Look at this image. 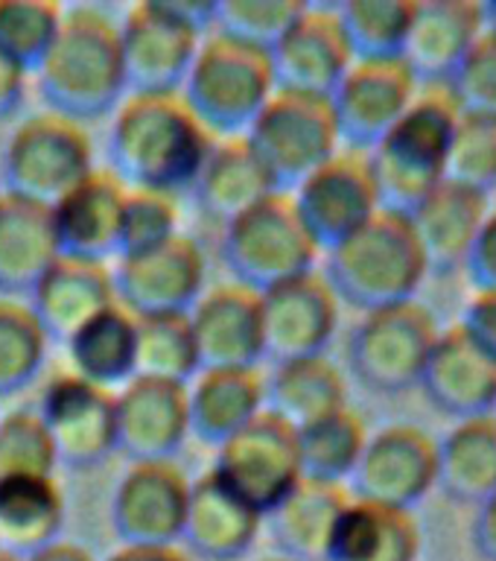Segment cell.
<instances>
[{"label": "cell", "instance_id": "6da1fadb", "mask_svg": "<svg viewBox=\"0 0 496 561\" xmlns=\"http://www.w3.org/2000/svg\"><path fill=\"white\" fill-rule=\"evenodd\" d=\"M214 135L182 94H126L108 129V170L129 191H193Z\"/></svg>", "mask_w": 496, "mask_h": 561}, {"label": "cell", "instance_id": "7a4b0ae2", "mask_svg": "<svg viewBox=\"0 0 496 561\" xmlns=\"http://www.w3.org/2000/svg\"><path fill=\"white\" fill-rule=\"evenodd\" d=\"M47 112L77 123L112 114L126 100L120 21L103 7H61L59 33L35 68Z\"/></svg>", "mask_w": 496, "mask_h": 561}, {"label": "cell", "instance_id": "3957f363", "mask_svg": "<svg viewBox=\"0 0 496 561\" xmlns=\"http://www.w3.org/2000/svg\"><path fill=\"white\" fill-rule=\"evenodd\" d=\"M324 254L322 275L339 305L359 313L412 301L429 275L410 217L394 210H377L366 226Z\"/></svg>", "mask_w": 496, "mask_h": 561}, {"label": "cell", "instance_id": "277c9868", "mask_svg": "<svg viewBox=\"0 0 496 561\" xmlns=\"http://www.w3.org/2000/svg\"><path fill=\"white\" fill-rule=\"evenodd\" d=\"M459 108L445 88L418 94L401 121L368 149L383 210L410 214L447 182V158Z\"/></svg>", "mask_w": 496, "mask_h": 561}, {"label": "cell", "instance_id": "5b68a950", "mask_svg": "<svg viewBox=\"0 0 496 561\" xmlns=\"http://www.w3.org/2000/svg\"><path fill=\"white\" fill-rule=\"evenodd\" d=\"M275 91L269 53L210 33L201 38L182 96L210 135L240 138Z\"/></svg>", "mask_w": 496, "mask_h": 561}, {"label": "cell", "instance_id": "8992f818", "mask_svg": "<svg viewBox=\"0 0 496 561\" xmlns=\"http://www.w3.org/2000/svg\"><path fill=\"white\" fill-rule=\"evenodd\" d=\"M319 245L298 217L292 193L278 191L222 228V261L231 278L252 293L315 270Z\"/></svg>", "mask_w": 496, "mask_h": 561}, {"label": "cell", "instance_id": "52a82bcc", "mask_svg": "<svg viewBox=\"0 0 496 561\" xmlns=\"http://www.w3.org/2000/svg\"><path fill=\"white\" fill-rule=\"evenodd\" d=\"M94 144L85 126L42 112L15 126L3 152V193L53 208L94 170Z\"/></svg>", "mask_w": 496, "mask_h": 561}, {"label": "cell", "instance_id": "ba28073f", "mask_svg": "<svg viewBox=\"0 0 496 561\" xmlns=\"http://www.w3.org/2000/svg\"><path fill=\"white\" fill-rule=\"evenodd\" d=\"M245 140L275 187L287 193L342 149L331 100L296 91H275L249 126Z\"/></svg>", "mask_w": 496, "mask_h": 561}, {"label": "cell", "instance_id": "9c48e42d", "mask_svg": "<svg viewBox=\"0 0 496 561\" xmlns=\"http://www.w3.org/2000/svg\"><path fill=\"white\" fill-rule=\"evenodd\" d=\"M438 319L418 298L362 313L348 340V368L371 392L397 394L420 383Z\"/></svg>", "mask_w": 496, "mask_h": 561}, {"label": "cell", "instance_id": "30bf717a", "mask_svg": "<svg viewBox=\"0 0 496 561\" xmlns=\"http://www.w3.org/2000/svg\"><path fill=\"white\" fill-rule=\"evenodd\" d=\"M210 471L257 515H272L301 482L298 430L263 410L217 447V465Z\"/></svg>", "mask_w": 496, "mask_h": 561}, {"label": "cell", "instance_id": "8fae6325", "mask_svg": "<svg viewBox=\"0 0 496 561\" xmlns=\"http://www.w3.org/2000/svg\"><path fill=\"white\" fill-rule=\"evenodd\" d=\"M201 33L193 30L173 0H143L123 15L120 53L126 94H182Z\"/></svg>", "mask_w": 496, "mask_h": 561}, {"label": "cell", "instance_id": "7c38bea8", "mask_svg": "<svg viewBox=\"0 0 496 561\" xmlns=\"http://www.w3.org/2000/svg\"><path fill=\"white\" fill-rule=\"evenodd\" d=\"M117 305L135 319L191 316L208 278V257L196 237L178 234L147 252L120 257L112 272Z\"/></svg>", "mask_w": 496, "mask_h": 561}, {"label": "cell", "instance_id": "4fadbf2b", "mask_svg": "<svg viewBox=\"0 0 496 561\" xmlns=\"http://www.w3.org/2000/svg\"><path fill=\"white\" fill-rule=\"evenodd\" d=\"M350 497L412 512L438 485V438L418 424H392L368 436Z\"/></svg>", "mask_w": 496, "mask_h": 561}, {"label": "cell", "instance_id": "5bb4252c", "mask_svg": "<svg viewBox=\"0 0 496 561\" xmlns=\"http://www.w3.org/2000/svg\"><path fill=\"white\" fill-rule=\"evenodd\" d=\"M289 193L319 252L336 249L342 240L366 226L377 210H383L368 152L357 149L342 147L331 161H324Z\"/></svg>", "mask_w": 496, "mask_h": 561}, {"label": "cell", "instance_id": "9a60e30c", "mask_svg": "<svg viewBox=\"0 0 496 561\" xmlns=\"http://www.w3.org/2000/svg\"><path fill=\"white\" fill-rule=\"evenodd\" d=\"M59 465L85 471L117 454V398L79 375L53 377L38 403Z\"/></svg>", "mask_w": 496, "mask_h": 561}, {"label": "cell", "instance_id": "2e32d148", "mask_svg": "<svg viewBox=\"0 0 496 561\" xmlns=\"http://www.w3.org/2000/svg\"><path fill=\"white\" fill-rule=\"evenodd\" d=\"M339 328V298L322 272H304L261 293L263 359L289 363L327 354Z\"/></svg>", "mask_w": 496, "mask_h": 561}, {"label": "cell", "instance_id": "e0dca14e", "mask_svg": "<svg viewBox=\"0 0 496 561\" xmlns=\"http://www.w3.org/2000/svg\"><path fill=\"white\" fill-rule=\"evenodd\" d=\"M191 480L170 462H131L112 497V526L123 547H175L182 541Z\"/></svg>", "mask_w": 496, "mask_h": 561}, {"label": "cell", "instance_id": "ac0fdd59", "mask_svg": "<svg viewBox=\"0 0 496 561\" xmlns=\"http://www.w3.org/2000/svg\"><path fill=\"white\" fill-rule=\"evenodd\" d=\"M418 96V82L401 59L354 61L331 94L345 149L368 152Z\"/></svg>", "mask_w": 496, "mask_h": 561}, {"label": "cell", "instance_id": "d6986e66", "mask_svg": "<svg viewBox=\"0 0 496 561\" xmlns=\"http://www.w3.org/2000/svg\"><path fill=\"white\" fill-rule=\"evenodd\" d=\"M269 59L278 91L331 100L342 77L354 65L336 7L304 3L296 24L272 47Z\"/></svg>", "mask_w": 496, "mask_h": 561}, {"label": "cell", "instance_id": "ffe728a7", "mask_svg": "<svg viewBox=\"0 0 496 561\" xmlns=\"http://www.w3.org/2000/svg\"><path fill=\"white\" fill-rule=\"evenodd\" d=\"M117 398V454L129 462H170L191 436L187 386L131 377Z\"/></svg>", "mask_w": 496, "mask_h": 561}, {"label": "cell", "instance_id": "44dd1931", "mask_svg": "<svg viewBox=\"0 0 496 561\" xmlns=\"http://www.w3.org/2000/svg\"><path fill=\"white\" fill-rule=\"evenodd\" d=\"M485 26V3L476 0H415L401 61L418 85L445 88Z\"/></svg>", "mask_w": 496, "mask_h": 561}, {"label": "cell", "instance_id": "7402d4cb", "mask_svg": "<svg viewBox=\"0 0 496 561\" xmlns=\"http://www.w3.org/2000/svg\"><path fill=\"white\" fill-rule=\"evenodd\" d=\"M418 389L429 407L453 421L496 412V359L468 336L462 324L438 333Z\"/></svg>", "mask_w": 496, "mask_h": 561}, {"label": "cell", "instance_id": "603a6c76", "mask_svg": "<svg viewBox=\"0 0 496 561\" xmlns=\"http://www.w3.org/2000/svg\"><path fill=\"white\" fill-rule=\"evenodd\" d=\"M191 331L201 371L257 368L263 359L261 296L240 284H222L196 301Z\"/></svg>", "mask_w": 496, "mask_h": 561}, {"label": "cell", "instance_id": "cb8c5ba5", "mask_svg": "<svg viewBox=\"0 0 496 561\" xmlns=\"http://www.w3.org/2000/svg\"><path fill=\"white\" fill-rule=\"evenodd\" d=\"M126 193L129 187L108 167H94L50 208L59 252L100 263L117 254Z\"/></svg>", "mask_w": 496, "mask_h": 561}, {"label": "cell", "instance_id": "d4e9b609", "mask_svg": "<svg viewBox=\"0 0 496 561\" xmlns=\"http://www.w3.org/2000/svg\"><path fill=\"white\" fill-rule=\"evenodd\" d=\"M112 305H117L112 270L70 254H59L30 293V310L50 342H68Z\"/></svg>", "mask_w": 496, "mask_h": 561}, {"label": "cell", "instance_id": "484cf974", "mask_svg": "<svg viewBox=\"0 0 496 561\" xmlns=\"http://www.w3.org/2000/svg\"><path fill=\"white\" fill-rule=\"evenodd\" d=\"M261 520L252 506L208 471L191 482L182 541L193 559L240 561L257 541Z\"/></svg>", "mask_w": 496, "mask_h": 561}, {"label": "cell", "instance_id": "4316f807", "mask_svg": "<svg viewBox=\"0 0 496 561\" xmlns=\"http://www.w3.org/2000/svg\"><path fill=\"white\" fill-rule=\"evenodd\" d=\"M488 210V193L455 182H441L418 208L410 210L406 217L427 270L438 275L462 270Z\"/></svg>", "mask_w": 496, "mask_h": 561}, {"label": "cell", "instance_id": "83f0119b", "mask_svg": "<svg viewBox=\"0 0 496 561\" xmlns=\"http://www.w3.org/2000/svg\"><path fill=\"white\" fill-rule=\"evenodd\" d=\"M266 410V377L257 368H208L187 386L191 433L210 447L243 430Z\"/></svg>", "mask_w": 496, "mask_h": 561}, {"label": "cell", "instance_id": "f1b7e54d", "mask_svg": "<svg viewBox=\"0 0 496 561\" xmlns=\"http://www.w3.org/2000/svg\"><path fill=\"white\" fill-rule=\"evenodd\" d=\"M420 547L424 535L412 512L350 497L333 526L324 561H418Z\"/></svg>", "mask_w": 496, "mask_h": 561}, {"label": "cell", "instance_id": "f546056e", "mask_svg": "<svg viewBox=\"0 0 496 561\" xmlns=\"http://www.w3.org/2000/svg\"><path fill=\"white\" fill-rule=\"evenodd\" d=\"M59 254L50 208L0 193V293L30 296Z\"/></svg>", "mask_w": 496, "mask_h": 561}, {"label": "cell", "instance_id": "4dcf8cb0", "mask_svg": "<svg viewBox=\"0 0 496 561\" xmlns=\"http://www.w3.org/2000/svg\"><path fill=\"white\" fill-rule=\"evenodd\" d=\"M272 193H278V187L261 164V158L254 156L245 135L217 140L193 184V196L201 214L222 228Z\"/></svg>", "mask_w": 496, "mask_h": 561}, {"label": "cell", "instance_id": "1f68e13d", "mask_svg": "<svg viewBox=\"0 0 496 561\" xmlns=\"http://www.w3.org/2000/svg\"><path fill=\"white\" fill-rule=\"evenodd\" d=\"M65 526V494L53 477H0V550L24 561Z\"/></svg>", "mask_w": 496, "mask_h": 561}, {"label": "cell", "instance_id": "d6a6232c", "mask_svg": "<svg viewBox=\"0 0 496 561\" xmlns=\"http://www.w3.org/2000/svg\"><path fill=\"white\" fill-rule=\"evenodd\" d=\"M350 491L331 482L301 480L269 517L272 538L289 561H324L333 526L348 506Z\"/></svg>", "mask_w": 496, "mask_h": 561}, {"label": "cell", "instance_id": "836d02e7", "mask_svg": "<svg viewBox=\"0 0 496 561\" xmlns=\"http://www.w3.org/2000/svg\"><path fill=\"white\" fill-rule=\"evenodd\" d=\"M348 407V380L327 354L278 363L266 377V410L296 430Z\"/></svg>", "mask_w": 496, "mask_h": 561}, {"label": "cell", "instance_id": "e575fe53", "mask_svg": "<svg viewBox=\"0 0 496 561\" xmlns=\"http://www.w3.org/2000/svg\"><path fill=\"white\" fill-rule=\"evenodd\" d=\"M436 489L462 506H480L496 494V412L455 421V427L438 438Z\"/></svg>", "mask_w": 496, "mask_h": 561}, {"label": "cell", "instance_id": "d590c367", "mask_svg": "<svg viewBox=\"0 0 496 561\" xmlns=\"http://www.w3.org/2000/svg\"><path fill=\"white\" fill-rule=\"evenodd\" d=\"M73 375L103 389L126 386L135 377L138 354V319L120 305H112L82 324L68 342Z\"/></svg>", "mask_w": 496, "mask_h": 561}, {"label": "cell", "instance_id": "8d00e7d4", "mask_svg": "<svg viewBox=\"0 0 496 561\" xmlns=\"http://www.w3.org/2000/svg\"><path fill=\"white\" fill-rule=\"evenodd\" d=\"M368 430L350 407L298 430L301 480L345 485L366 450Z\"/></svg>", "mask_w": 496, "mask_h": 561}, {"label": "cell", "instance_id": "74e56055", "mask_svg": "<svg viewBox=\"0 0 496 561\" xmlns=\"http://www.w3.org/2000/svg\"><path fill=\"white\" fill-rule=\"evenodd\" d=\"M336 12L354 61L401 59L415 0H348Z\"/></svg>", "mask_w": 496, "mask_h": 561}, {"label": "cell", "instance_id": "f35d334b", "mask_svg": "<svg viewBox=\"0 0 496 561\" xmlns=\"http://www.w3.org/2000/svg\"><path fill=\"white\" fill-rule=\"evenodd\" d=\"M199 354L193 342L191 316H155L138 319V354L135 377L191 386L199 375Z\"/></svg>", "mask_w": 496, "mask_h": 561}, {"label": "cell", "instance_id": "ab89813d", "mask_svg": "<svg viewBox=\"0 0 496 561\" xmlns=\"http://www.w3.org/2000/svg\"><path fill=\"white\" fill-rule=\"evenodd\" d=\"M47 333L30 310L15 298H0V398L33 383L47 359Z\"/></svg>", "mask_w": 496, "mask_h": 561}, {"label": "cell", "instance_id": "60d3db41", "mask_svg": "<svg viewBox=\"0 0 496 561\" xmlns=\"http://www.w3.org/2000/svg\"><path fill=\"white\" fill-rule=\"evenodd\" d=\"M61 7L47 0H0V50L30 73L59 33Z\"/></svg>", "mask_w": 496, "mask_h": 561}, {"label": "cell", "instance_id": "b9f144b4", "mask_svg": "<svg viewBox=\"0 0 496 561\" xmlns=\"http://www.w3.org/2000/svg\"><path fill=\"white\" fill-rule=\"evenodd\" d=\"M304 3L298 0H219L214 33L272 53V47L296 24Z\"/></svg>", "mask_w": 496, "mask_h": 561}, {"label": "cell", "instance_id": "7bdbcfd3", "mask_svg": "<svg viewBox=\"0 0 496 561\" xmlns=\"http://www.w3.org/2000/svg\"><path fill=\"white\" fill-rule=\"evenodd\" d=\"M447 182L491 193L496 187V121L459 112L455 117Z\"/></svg>", "mask_w": 496, "mask_h": 561}, {"label": "cell", "instance_id": "ee69618b", "mask_svg": "<svg viewBox=\"0 0 496 561\" xmlns=\"http://www.w3.org/2000/svg\"><path fill=\"white\" fill-rule=\"evenodd\" d=\"M56 447L38 410H15L0 419V477H53Z\"/></svg>", "mask_w": 496, "mask_h": 561}, {"label": "cell", "instance_id": "f6af8a7d", "mask_svg": "<svg viewBox=\"0 0 496 561\" xmlns=\"http://www.w3.org/2000/svg\"><path fill=\"white\" fill-rule=\"evenodd\" d=\"M178 234V205L175 196L155 191H129L123 205L117 257L147 252Z\"/></svg>", "mask_w": 496, "mask_h": 561}, {"label": "cell", "instance_id": "bcb514c9", "mask_svg": "<svg viewBox=\"0 0 496 561\" xmlns=\"http://www.w3.org/2000/svg\"><path fill=\"white\" fill-rule=\"evenodd\" d=\"M445 91L459 112L496 121V30L485 26L480 42L473 44L471 53L455 68Z\"/></svg>", "mask_w": 496, "mask_h": 561}, {"label": "cell", "instance_id": "7dc6e473", "mask_svg": "<svg viewBox=\"0 0 496 561\" xmlns=\"http://www.w3.org/2000/svg\"><path fill=\"white\" fill-rule=\"evenodd\" d=\"M462 270L473 293H496V208L488 210Z\"/></svg>", "mask_w": 496, "mask_h": 561}, {"label": "cell", "instance_id": "c3c4849f", "mask_svg": "<svg viewBox=\"0 0 496 561\" xmlns=\"http://www.w3.org/2000/svg\"><path fill=\"white\" fill-rule=\"evenodd\" d=\"M459 324L485 354L496 359V293H476Z\"/></svg>", "mask_w": 496, "mask_h": 561}, {"label": "cell", "instance_id": "681fc988", "mask_svg": "<svg viewBox=\"0 0 496 561\" xmlns=\"http://www.w3.org/2000/svg\"><path fill=\"white\" fill-rule=\"evenodd\" d=\"M26 94V70L15 59H9L0 50V121H7L24 103Z\"/></svg>", "mask_w": 496, "mask_h": 561}, {"label": "cell", "instance_id": "f907efd6", "mask_svg": "<svg viewBox=\"0 0 496 561\" xmlns=\"http://www.w3.org/2000/svg\"><path fill=\"white\" fill-rule=\"evenodd\" d=\"M471 541L473 550L480 552L485 561H496V494L482 500L476 506L471 524Z\"/></svg>", "mask_w": 496, "mask_h": 561}, {"label": "cell", "instance_id": "816d5d0a", "mask_svg": "<svg viewBox=\"0 0 496 561\" xmlns=\"http://www.w3.org/2000/svg\"><path fill=\"white\" fill-rule=\"evenodd\" d=\"M105 561H193L182 547H120Z\"/></svg>", "mask_w": 496, "mask_h": 561}, {"label": "cell", "instance_id": "f5cc1de1", "mask_svg": "<svg viewBox=\"0 0 496 561\" xmlns=\"http://www.w3.org/2000/svg\"><path fill=\"white\" fill-rule=\"evenodd\" d=\"M24 561H94V556L82 547V543L73 541H53L50 547H44L35 556Z\"/></svg>", "mask_w": 496, "mask_h": 561}, {"label": "cell", "instance_id": "db71d44e", "mask_svg": "<svg viewBox=\"0 0 496 561\" xmlns=\"http://www.w3.org/2000/svg\"><path fill=\"white\" fill-rule=\"evenodd\" d=\"M485 18H488L491 30H496V3H485Z\"/></svg>", "mask_w": 496, "mask_h": 561}, {"label": "cell", "instance_id": "11a10c76", "mask_svg": "<svg viewBox=\"0 0 496 561\" xmlns=\"http://www.w3.org/2000/svg\"><path fill=\"white\" fill-rule=\"evenodd\" d=\"M0 561H21V559H18V556H12V552L0 550Z\"/></svg>", "mask_w": 496, "mask_h": 561}, {"label": "cell", "instance_id": "9f6ffc18", "mask_svg": "<svg viewBox=\"0 0 496 561\" xmlns=\"http://www.w3.org/2000/svg\"><path fill=\"white\" fill-rule=\"evenodd\" d=\"M263 561H289V559H284V556H278V559H263Z\"/></svg>", "mask_w": 496, "mask_h": 561}]
</instances>
